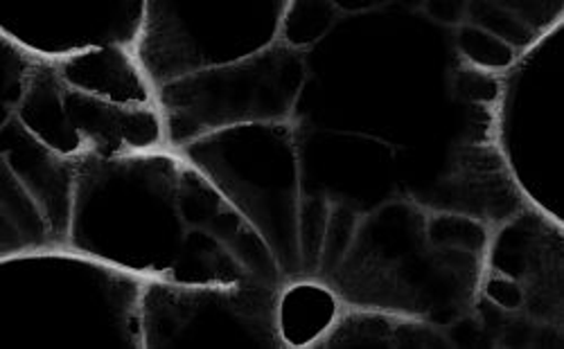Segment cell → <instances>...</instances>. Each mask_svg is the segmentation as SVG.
I'll use <instances>...</instances> for the list:
<instances>
[{"label":"cell","mask_w":564,"mask_h":349,"mask_svg":"<svg viewBox=\"0 0 564 349\" xmlns=\"http://www.w3.org/2000/svg\"><path fill=\"white\" fill-rule=\"evenodd\" d=\"M447 185L449 189L441 196L452 204L441 212L501 226L527 208V198L514 187L506 163L490 146L463 149Z\"/></svg>","instance_id":"6"},{"label":"cell","mask_w":564,"mask_h":349,"mask_svg":"<svg viewBox=\"0 0 564 349\" xmlns=\"http://www.w3.org/2000/svg\"><path fill=\"white\" fill-rule=\"evenodd\" d=\"M305 79L301 47L278 39L240 62L208 68L156 90L167 146H191L221 131L288 122Z\"/></svg>","instance_id":"1"},{"label":"cell","mask_w":564,"mask_h":349,"mask_svg":"<svg viewBox=\"0 0 564 349\" xmlns=\"http://www.w3.org/2000/svg\"><path fill=\"white\" fill-rule=\"evenodd\" d=\"M280 286L187 284L152 277L140 295L143 347L253 345L288 347L280 334Z\"/></svg>","instance_id":"2"},{"label":"cell","mask_w":564,"mask_h":349,"mask_svg":"<svg viewBox=\"0 0 564 349\" xmlns=\"http://www.w3.org/2000/svg\"><path fill=\"white\" fill-rule=\"evenodd\" d=\"M64 99L68 120L79 133L86 154L98 159H124L170 149L159 107L116 105L73 90L66 84Z\"/></svg>","instance_id":"4"},{"label":"cell","mask_w":564,"mask_h":349,"mask_svg":"<svg viewBox=\"0 0 564 349\" xmlns=\"http://www.w3.org/2000/svg\"><path fill=\"white\" fill-rule=\"evenodd\" d=\"M59 77L73 90L107 99L116 105L159 107L156 90L140 66L133 47L109 45L55 62Z\"/></svg>","instance_id":"7"},{"label":"cell","mask_w":564,"mask_h":349,"mask_svg":"<svg viewBox=\"0 0 564 349\" xmlns=\"http://www.w3.org/2000/svg\"><path fill=\"white\" fill-rule=\"evenodd\" d=\"M14 118L57 154L68 159L86 156V146L68 120L64 81L55 62H36Z\"/></svg>","instance_id":"8"},{"label":"cell","mask_w":564,"mask_h":349,"mask_svg":"<svg viewBox=\"0 0 564 349\" xmlns=\"http://www.w3.org/2000/svg\"><path fill=\"white\" fill-rule=\"evenodd\" d=\"M562 230L529 206L492 235L484 271L522 293V312L531 323L562 327Z\"/></svg>","instance_id":"3"},{"label":"cell","mask_w":564,"mask_h":349,"mask_svg":"<svg viewBox=\"0 0 564 349\" xmlns=\"http://www.w3.org/2000/svg\"><path fill=\"white\" fill-rule=\"evenodd\" d=\"M443 338L427 320L389 312H341L314 347H436Z\"/></svg>","instance_id":"9"},{"label":"cell","mask_w":564,"mask_h":349,"mask_svg":"<svg viewBox=\"0 0 564 349\" xmlns=\"http://www.w3.org/2000/svg\"><path fill=\"white\" fill-rule=\"evenodd\" d=\"M3 163L12 167L25 189L34 196L53 228L57 246L66 248L73 226L79 159L57 154L12 116V120L6 122Z\"/></svg>","instance_id":"5"}]
</instances>
